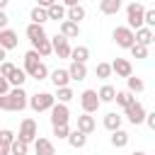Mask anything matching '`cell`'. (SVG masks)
<instances>
[{
  "label": "cell",
  "mask_w": 155,
  "mask_h": 155,
  "mask_svg": "<svg viewBox=\"0 0 155 155\" xmlns=\"http://www.w3.org/2000/svg\"><path fill=\"white\" fill-rule=\"evenodd\" d=\"M27 104H29V99H27V92L22 87H10V92L0 97V109L2 111H22Z\"/></svg>",
  "instance_id": "6da1fadb"
},
{
  "label": "cell",
  "mask_w": 155,
  "mask_h": 155,
  "mask_svg": "<svg viewBox=\"0 0 155 155\" xmlns=\"http://www.w3.org/2000/svg\"><path fill=\"white\" fill-rule=\"evenodd\" d=\"M53 104H56V97H53L51 92H36L34 97H29V107H31L36 114H41V111H48Z\"/></svg>",
  "instance_id": "7a4b0ae2"
},
{
  "label": "cell",
  "mask_w": 155,
  "mask_h": 155,
  "mask_svg": "<svg viewBox=\"0 0 155 155\" xmlns=\"http://www.w3.org/2000/svg\"><path fill=\"white\" fill-rule=\"evenodd\" d=\"M143 12L145 7L140 2H131L126 7V19H128V29H140L143 27Z\"/></svg>",
  "instance_id": "3957f363"
},
{
  "label": "cell",
  "mask_w": 155,
  "mask_h": 155,
  "mask_svg": "<svg viewBox=\"0 0 155 155\" xmlns=\"http://www.w3.org/2000/svg\"><path fill=\"white\" fill-rule=\"evenodd\" d=\"M80 104H82V111L85 114H94L97 109H99V97H97V90H85L82 94H80Z\"/></svg>",
  "instance_id": "277c9868"
},
{
  "label": "cell",
  "mask_w": 155,
  "mask_h": 155,
  "mask_svg": "<svg viewBox=\"0 0 155 155\" xmlns=\"http://www.w3.org/2000/svg\"><path fill=\"white\" fill-rule=\"evenodd\" d=\"M36 136H39V131H36V121H34V119H24V121L19 124V136H17V138L24 140V143L29 145V143L36 140Z\"/></svg>",
  "instance_id": "5b68a950"
},
{
  "label": "cell",
  "mask_w": 155,
  "mask_h": 155,
  "mask_svg": "<svg viewBox=\"0 0 155 155\" xmlns=\"http://www.w3.org/2000/svg\"><path fill=\"white\" fill-rule=\"evenodd\" d=\"M111 36H114L116 46H121V48H131V46L136 44V39H133V29H128V27H116Z\"/></svg>",
  "instance_id": "8992f818"
},
{
  "label": "cell",
  "mask_w": 155,
  "mask_h": 155,
  "mask_svg": "<svg viewBox=\"0 0 155 155\" xmlns=\"http://www.w3.org/2000/svg\"><path fill=\"white\" fill-rule=\"evenodd\" d=\"M51 51H53L58 58H68V56H70V44H68V39L61 36V34H56V36L51 39Z\"/></svg>",
  "instance_id": "52a82bcc"
},
{
  "label": "cell",
  "mask_w": 155,
  "mask_h": 155,
  "mask_svg": "<svg viewBox=\"0 0 155 155\" xmlns=\"http://www.w3.org/2000/svg\"><path fill=\"white\" fill-rule=\"evenodd\" d=\"M124 111H126V119H128L133 126H136V124H143V119H145V107H143L140 102H133V104H128Z\"/></svg>",
  "instance_id": "ba28073f"
},
{
  "label": "cell",
  "mask_w": 155,
  "mask_h": 155,
  "mask_svg": "<svg viewBox=\"0 0 155 155\" xmlns=\"http://www.w3.org/2000/svg\"><path fill=\"white\" fill-rule=\"evenodd\" d=\"M48 111H51V124H53V126L68 124V119H70V111H68V107H65V104H61V102H58V104H53Z\"/></svg>",
  "instance_id": "9c48e42d"
},
{
  "label": "cell",
  "mask_w": 155,
  "mask_h": 155,
  "mask_svg": "<svg viewBox=\"0 0 155 155\" xmlns=\"http://www.w3.org/2000/svg\"><path fill=\"white\" fill-rule=\"evenodd\" d=\"M17 44H19V36H17L15 29H0V48L10 51V48H15Z\"/></svg>",
  "instance_id": "30bf717a"
},
{
  "label": "cell",
  "mask_w": 155,
  "mask_h": 155,
  "mask_svg": "<svg viewBox=\"0 0 155 155\" xmlns=\"http://www.w3.org/2000/svg\"><path fill=\"white\" fill-rule=\"evenodd\" d=\"M111 65V73H116L119 78H128V75H133V65H131V61H126V58H116L114 63H109Z\"/></svg>",
  "instance_id": "8fae6325"
},
{
  "label": "cell",
  "mask_w": 155,
  "mask_h": 155,
  "mask_svg": "<svg viewBox=\"0 0 155 155\" xmlns=\"http://www.w3.org/2000/svg\"><path fill=\"white\" fill-rule=\"evenodd\" d=\"M39 58H41V56H39L34 48H31V51H27V53H24V68H22V70H24L27 75H31V73L39 68V63H41Z\"/></svg>",
  "instance_id": "7c38bea8"
},
{
  "label": "cell",
  "mask_w": 155,
  "mask_h": 155,
  "mask_svg": "<svg viewBox=\"0 0 155 155\" xmlns=\"http://www.w3.org/2000/svg\"><path fill=\"white\" fill-rule=\"evenodd\" d=\"M61 36H65V39H78V36H80V24H75V22H70V19H63V22H61Z\"/></svg>",
  "instance_id": "4fadbf2b"
},
{
  "label": "cell",
  "mask_w": 155,
  "mask_h": 155,
  "mask_svg": "<svg viewBox=\"0 0 155 155\" xmlns=\"http://www.w3.org/2000/svg\"><path fill=\"white\" fill-rule=\"evenodd\" d=\"M133 39H136V44L150 46V44L155 41V34H153V29H148V27H140V29H136V31H133Z\"/></svg>",
  "instance_id": "5bb4252c"
},
{
  "label": "cell",
  "mask_w": 155,
  "mask_h": 155,
  "mask_svg": "<svg viewBox=\"0 0 155 155\" xmlns=\"http://www.w3.org/2000/svg\"><path fill=\"white\" fill-rule=\"evenodd\" d=\"M34 150H36V155H56L53 143H51L48 138H39V136H36V140H34Z\"/></svg>",
  "instance_id": "9a60e30c"
},
{
  "label": "cell",
  "mask_w": 155,
  "mask_h": 155,
  "mask_svg": "<svg viewBox=\"0 0 155 155\" xmlns=\"http://www.w3.org/2000/svg\"><path fill=\"white\" fill-rule=\"evenodd\" d=\"M94 128H97V124H94V116H90V114H82V116H78V131H82L85 136H90Z\"/></svg>",
  "instance_id": "2e32d148"
},
{
  "label": "cell",
  "mask_w": 155,
  "mask_h": 155,
  "mask_svg": "<svg viewBox=\"0 0 155 155\" xmlns=\"http://www.w3.org/2000/svg\"><path fill=\"white\" fill-rule=\"evenodd\" d=\"M68 70V75H70V80H85L87 78V65L85 63H70V68H65Z\"/></svg>",
  "instance_id": "e0dca14e"
},
{
  "label": "cell",
  "mask_w": 155,
  "mask_h": 155,
  "mask_svg": "<svg viewBox=\"0 0 155 155\" xmlns=\"http://www.w3.org/2000/svg\"><path fill=\"white\" fill-rule=\"evenodd\" d=\"M51 82H53L56 87H68V82H70L68 70H65V68H56V70L51 73Z\"/></svg>",
  "instance_id": "ac0fdd59"
},
{
  "label": "cell",
  "mask_w": 155,
  "mask_h": 155,
  "mask_svg": "<svg viewBox=\"0 0 155 155\" xmlns=\"http://www.w3.org/2000/svg\"><path fill=\"white\" fill-rule=\"evenodd\" d=\"M124 0H99V12L102 15H116L121 10Z\"/></svg>",
  "instance_id": "d6986e66"
},
{
  "label": "cell",
  "mask_w": 155,
  "mask_h": 155,
  "mask_svg": "<svg viewBox=\"0 0 155 155\" xmlns=\"http://www.w3.org/2000/svg\"><path fill=\"white\" fill-rule=\"evenodd\" d=\"M65 140L70 143V148H75V150H78V148H85L87 136H85L82 131H78V128H75V131H70V133H68V138H65Z\"/></svg>",
  "instance_id": "ffe728a7"
},
{
  "label": "cell",
  "mask_w": 155,
  "mask_h": 155,
  "mask_svg": "<svg viewBox=\"0 0 155 155\" xmlns=\"http://www.w3.org/2000/svg\"><path fill=\"white\" fill-rule=\"evenodd\" d=\"M68 58H73V63H87L90 48L87 46H75V48H70V56Z\"/></svg>",
  "instance_id": "44dd1931"
},
{
  "label": "cell",
  "mask_w": 155,
  "mask_h": 155,
  "mask_svg": "<svg viewBox=\"0 0 155 155\" xmlns=\"http://www.w3.org/2000/svg\"><path fill=\"white\" fill-rule=\"evenodd\" d=\"M27 36H29V41H31V44H36V41L46 39V31H44V27H41V24H29V27H27Z\"/></svg>",
  "instance_id": "7402d4cb"
},
{
  "label": "cell",
  "mask_w": 155,
  "mask_h": 155,
  "mask_svg": "<svg viewBox=\"0 0 155 155\" xmlns=\"http://www.w3.org/2000/svg\"><path fill=\"white\" fill-rule=\"evenodd\" d=\"M24 80H27V73H24L22 68H15V70L7 75V82H10V87H22V85H24Z\"/></svg>",
  "instance_id": "603a6c76"
},
{
  "label": "cell",
  "mask_w": 155,
  "mask_h": 155,
  "mask_svg": "<svg viewBox=\"0 0 155 155\" xmlns=\"http://www.w3.org/2000/svg\"><path fill=\"white\" fill-rule=\"evenodd\" d=\"M65 19H70V22L80 24V19H85V7H82V5H73V7H68Z\"/></svg>",
  "instance_id": "cb8c5ba5"
},
{
  "label": "cell",
  "mask_w": 155,
  "mask_h": 155,
  "mask_svg": "<svg viewBox=\"0 0 155 155\" xmlns=\"http://www.w3.org/2000/svg\"><path fill=\"white\" fill-rule=\"evenodd\" d=\"M111 145H114V148H126V145H128V133L121 131V128L111 131Z\"/></svg>",
  "instance_id": "d4e9b609"
},
{
  "label": "cell",
  "mask_w": 155,
  "mask_h": 155,
  "mask_svg": "<svg viewBox=\"0 0 155 155\" xmlns=\"http://www.w3.org/2000/svg\"><path fill=\"white\" fill-rule=\"evenodd\" d=\"M46 15H48V19H56V22L61 19V22H63V19H65V7L58 5V2H53L51 7H46Z\"/></svg>",
  "instance_id": "484cf974"
},
{
  "label": "cell",
  "mask_w": 155,
  "mask_h": 155,
  "mask_svg": "<svg viewBox=\"0 0 155 155\" xmlns=\"http://www.w3.org/2000/svg\"><path fill=\"white\" fill-rule=\"evenodd\" d=\"M34 46V51L41 56V58H46V56H51L53 51H51V39L46 36V39H41V41H36V44H31Z\"/></svg>",
  "instance_id": "4316f807"
},
{
  "label": "cell",
  "mask_w": 155,
  "mask_h": 155,
  "mask_svg": "<svg viewBox=\"0 0 155 155\" xmlns=\"http://www.w3.org/2000/svg\"><path fill=\"white\" fill-rule=\"evenodd\" d=\"M104 128H109V131H116V128H121V116H119L116 111H109V114H104Z\"/></svg>",
  "instance_id": "83f0119b"
},
{
  "label": "cell",
  "mask_w": 155,
  "mask_h": 155,
  "mask_svg": "<svg viewBox=\"0 0 155 155\" xmlns=\"http://www.w3.org/2000/svg\"><path fill=\"white\" fill-rule=\"evenodd\" d=\"M29 19H31V24H41V27H44V22L48 19V15H46V10H44V7H39V5H36V7L29 12Z\"/></svg>",
  "instance_id": "f1b7e54d"
},
{
  "label": "cell",
  "mask_w": 155,
  "mask_h": 155,
  "mask_svg": "<svg viewBox=\"0 0 155 155\" xmlns=\"http://www.w3.org/2000/svg\"><path fill=\"white\" fill-rule=\"evenodd\" d=\"M114 102L119 104V107H128V104H133L136 102V97H133V92H128V90H124V92H116V97H114Z\"/></svg>",
  "instance_id": "f546056e"
},
{
  "label": "cell",
  "mask_w": 155,
  "mask_h": 155,
  "mask_svg": "<svg viewBox=\"0 0 155 155\" xmlns=\"http://www.w3.org/2000/svg\"><path fill=\"white\" fill-rule=\"evenodd\" d=\"M97 97H99V102H114L116 90H114L111 85H102V87H99V92H97Z\"/></svg>",
  "instance_id": "4dcf8cb0"
},
{
  "label": "cell",
  "mask_w": 155,
  "mask_h": 155,
  "mask_svg": "<svg viewBox=\"0 0 155 155\" xmlns=\"http://www.w3.org/2000/svg\"><path fill=\"white\" fill-rule=\"evenodd\" d=\"M27 150H29V145L15 136V140L10 143V155H27Z\"/></svg>",
  "instance_id": "1f68e13d"
},
{
  "label": "cell",
  "mask_w": 155,
  "mask_h": 155,
  "mask_svg": "<svg viewBox=\"0 0 155 155\" xmlns=\"http://www.w3.org/2000/svg\"><path fill=\"white\" fill-rule=\"evenodd\" d=\"M126 82H128V92H143V90H145V82H143L140 78L128 75V78H126Z\"/></svg>",
  "instance_id": "d6a6232c"
},
{
  "label": "cell",
  "mask_w": 155,
  "mask_h": 155,
  "mask_svg": "<svg viewBox=\"0 0 155 155\" xmlns=\"http://www.w3.org/2000/svg\"><path fill=\"white\" fill-rule=\"evenodd\" d=\"M94 75H97L99 80H107V78L111 75V65H109V63H97V68H94Z\"/></svg>",
  "instance_id": "836d02e7"
},
{
  "label": "cell",
  "mask_w": 155,
  "mask_h": 155,
  "mask_svg": "<svg viewBox=\"0 0 155 155\" xmlns=\"http://www.w3.org/2000/svg\"><path fill=\"white\" fill-rule=\"evenodd\" d=\"M56 90H58V94H56V97H58V102H61V104H68V102L75 97L70 87H56Z\"/></svg>",
  "instance_id": "e575fe53"
},
{
  "label": "cell",
  "mask_w": 155,
  "mask_h": 155,
  "mask_svg": "<svg viewBox=\"0 0 155 155\" xmlns=\"http://www.w3.org/2000/svg\"><path fill=\"white\" fill-rule=\"evenodd\" d=\"M143 27H148V29L155 27V10L153 7H145V12H143Z\"/></svg>",
  "instance_id": "d590c367"
},
{
  "label": "cell",
  "mask_w": 155,
  "mask_h": 155,
  "mask_svg": "<svg viewBox=\"0 0 155 155\" xmlns=\"http://www.w3.org/2000/svg\"><path fill=\"white\" fill-rule=\"evenodd\" d=\"M128 51L133 58H148V46H143V44H133Z\"/></svg>",
  "instance_id": "8d00e7d4"
},
{
  "label": "cell",
  "mask_w": 155,
  "mask_h": 155,
  "mask_svg": "<svg viewBox=\"0 0 155 155\" xmlns=\"http://www.w3.org/2000/svg\"><path fill=\"white\" fill-rule=\"evenodd\" d=\"M31 78H34V80H46V78H48V68H46V63H39V68L31 73Z\"/></svg>",
  "instance_id": "74e56055"
},
{
  "label": "cell",
  "mask_w": 155,
  "mask_h": 155,
  "mask_svg": "<svg viewBox=\"0 0 155 155\" xmlns=\"http://www.w3.org/2000/svg\"><path fill=\"white\" fill-rule=\"evenodd\" d=\"M12 140H15V133L7 128H0V145H10Z\"/></svg>",
  "instance_id": "f35d334b"
},
{
  "label": "cell",
  "mask_w": 155,
  "mask_h": 155,
  "mask_svg": "<svg viewBox=\"0 0 155 155\" xmlns=\"http://www.w3.org/2000/svg\"><path fill=\"white\" fill-rule=\"evenodd\" d=\"M68 133H70V126H68V124L53 126V136H58V138H68Z\"/></svg>",
  "instance_id": "ab89813d"
},
{
  "label": "cell",
  "mask_w": 155,
  "mask_h": 155,
  "mask_svg": "<svg viewBox=\"0 0 155 155\" xmlns=\"http://www.w3.org/2000/svg\"><path fill=\"white\" fill-rule=\"evenodd\" d=\"M15 68H17V65H12L10 61H2V63H0V75H2V78H7V75L15 70Z\"/></svg>",
  "instance_id": "60d3db41"
},
{
  "label": "cell",
  "mask_w": 155,
  "mask_h": 155,
  "mask_svg": "<svg viewBox=\"0 0 155 155\" xmlns=\"http://www.w3.org/2000/svg\"><path fill=\"white\" fill-rule=\"evenodd\" d=\"M7 92H10V82H7V78H2V75H0V97H2V94H7Z\"/></svg>",
  "instance_id": "b9f144b4"
},
{
  "label": "cell",
  "mask_w": 155,
  "mask_h": 155,
  "mask_svg": "<svg viewBox=\"0 0 155 155\" xmlns=\"http://www.w3.org/2000/svg\"><path fill=\"white\" fill-rule=\"evenodd\" d=\"M7 22H10V17L5 15V10H0V29H7Z\"/></svg>",
  "instance_id": "7bdbcfd3"
},
{
  "label": "cell",
  "mask_w": 155,
  "mask_h": 155,
  "mask_svg": "<svg viewBox=\"0 0 155 155\" xmlns=\"http://www.w3.org/2000/svg\"><path fill=\"white\" fill-rule=\"evenodd\" d=\"M143 121H145L150 128H155V114H145V119H143Z\"/></svg>",
  "instance_id": "ee69618b"
},
{
  "label": "cell",
  "mask_w": 155,
  "mask_h": 155,
  "mask_svg": "<svg viewBox=\"0 0 155 155\" xmlns=\"http://www.w3.org/2000/svg\"><path fill=\"white\" fill-rule=\"evenodd\" d=\"M0 155H10V145H0Z\"/></svg>",
  "instance_id": "f6af8a7d"
},
{
  "label": "cell",
  "mask_w": 155,
  "mask_h": 155,
  "mask_svg": "<svg viewBox=\"0 0 155 155\" xmlns=\"http://www.w3.org/2000/svg\"><path fill=\"white\" fill-rule=\"evenodd\" d=\"M63 5H68V7H73V5H80L78 0H63Z\"/></svg>",
  "instance_id": "bcb514c9"
},
{
  "label": "cell",
  "mask_w": 155,
  "mask_h": 155,
  "mask_svg": "<svg viewBox=\"0 0 155 155\" xmlns=\"http://www.w3.org/2000/svg\"><path fill=\"white\" fill-rule=\"evenodd\" d=\"M5 58H7V51H5V48H0V63H2Z\"/></svg>",
  "instance_id": "7dc6e473"
},
{
  "label": "cell",
  "mask_w": 155,
  "mask_h": 155,
  "mask_svg": "<svg viewBox=\"0 0 155 155\" xmlns=\"http://www.w3.org/2000/svg\"><path fill=\"white\" fill-rule=\"evenodd\" d=\"M7 2H10V0H0V10H5V7H7Z\"/></svg>",
  "instance_id": "c3c4849f"
},
{
  "label": "cell",
  "mask_w": 155,
  "mask_h": 155,
  "mask_svg": "<svg viewBox=\"0 0 155 155\" xmlns=\"http://www.w3.org/2000/svg\"><path fill=\"white\" fill-rule=\"evenodd\" d=\"M131 155H148V153H143V150H136V153H131Z\"/></svg>",
  "instance_id": "681fc988"
}]
</instances>
